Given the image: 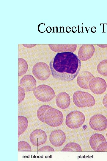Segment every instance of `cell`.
Segmentation results:
<instances>
[{
	"label": "cell",
	"instance_id": "7",
	"mask_svg": "<svg viewBox=\"0 0 107 161\" xmlns=\"http://www.w3.org/2000/svg\"><path fill=\"white\" fill-rule=\"evenodd\" d=\"M89 125L92 129L95 131H102L107 127V119L102 114H95L90 118Z\"/></svg>",
	"mask_w": 107,
	"mask_h": 161
},
{
	"label": "cell",
	"instance_id": "18",
	"mask_svg": "<svg viewBox=\"0 0 107 161\" xmlns=\"http://www.w3.org/2000/svg\"><path fill=\"white\" fill-rule=\"evenodd\" d=\"M61 151L79 152L82 151L81 146L78 144L70 142L67 144Z\"/></svg>",
	"mask_w": 107,
	"mask_h": 161
},
{
	"label": "cell",
	"instance_id": "2",
	"mask_svg": "<svg viewBox=\"0 0 107 161\" xmlns=\"http://www.w3.org/2000/svg\"><path fill=\"white\" fill-rule=\"evenodd\" d=\"M37 114L39 120L51 127L59 126L63 123V117L62 112L49 105L40 107Z\"/></svg>",
	"mask_w": 107,
	"mask_h": 161
},
{
	"label": "cell",
	"instance_id": "27",
	"mask_svg": "<svg viewBox=\"0 0 107 161\" xmlns=\"http://www.w3.org/2000/svg\"><path fill=\"white\" fill-rule=\"evenodd\" d=\"M106 137H107V133H106Z\"/></svg>",
	"mask_w": 107,
	"mask_h": 161
},
{
	"label": "cell",
	"instance_id": "22",
	"mask_svg": "<svg viewBox=\"0 0 107 161\" xmlns=\"http://www.w3.org/2000/svg\"><path fill=\"white\" fill-rule=\"evenodd\" d=\"M18 104L20 103L24 99L25 96V91L23 89L18 86Z\"/></svg>",
	"mask_w": 107,
	"mask_h": 161
},
{
	"label": "cell",
	"instance_id": "17",
	"mask_svg": "<svg viewBox=\"0 0 107 161\" xmlns=\"http://www.w3.org/2000/svg\"><path fill=\"white\" fill-rule=\"evenodd\" d=\"M57 47L52 46L51 48L53 51L58 52H74L76 49L77 45L76 44H64V47H61L59 45V47L56 45Z\"/></svg>",
	"mask_w": 107,
	"mask_h": 161
},
{
	"label": "cell",
	"instance_id": "8",
	"mask_svg": "<svg viewBox=\"0 0 107 161\" xmlns=\"http://www.w3.org/2000/svg\"><path fill=\"white\" fill-rule=\"evenodd\" d=\"M89 88L94 94H100L103 93L107 88L105 80L100 77H94L89 82Z\"/></svg>",
	"mask_w": 107,
	"mask_h": 161
},
{
	"label": "cell",
	"instance_id": "24",
	"mask_svg": "<svg viewBox=\"0 0 107 161\" xmlns=\"http://www.w3.org/2000/svg\"><path fill=\"white\" fill-rule=\"evenodd\" d=\"M55 151L52 147L50 146H44L39 149V151Z\"/></svg>",
	"mask_w": 107,
	"mask_h": 161
},
{
	"label": "cell",
	"instance_id": "19",
	"mask_svg": "<svg viewBox=\"0 0 107 161\" xmlns=\"http://www.w3.org/2000/svg\"><path fill=\"white\" fill-rule=\"evenodd\" d=\"M97 70L99 74L107 76V59L101 61L97 65Z\"/></svg>",
	"mask_w": 107,
	"mask_h": 161
},
{
	"label": "cell",
	"instance_id": "25",
	"mask_svg": "<svg viewBox=\"0 0 107 161\" xmlns=\"http://www.w3.org/2000/svg\"><path fill=\"white\" fill-rule=\"evenodd\" d=\"M103 103L104 106L107 108V94L103 97Z\"/></svg>",
	"mask_w": 107,
	"mask_h": 161
},
{
	"label": "cell",
	"instance_id": "9",
	"mask_svg": "<svg viewBox=\"0 0 107 161\" xmlns=\"http://www.w3.org/2000/svg\"><path fill=\"white\" fill-rule=\"evenodd\" d=\"M47 135L45 132L40 129H36L32 131L29 136L30 142L35 146H39L45 143Z\"/></svg>",
	"mask_w": 107,
	"mask_h": 161
},
{
	"label": "cell",
	"instance_id": "16",
	"mask_svg": "<svg viewBox=\"0 0 107 161\" xmlns=\"http://www.w3.org/2000/svg\"><path fill=\"white\" fill-rule=\"evenodd\" d=\"M28 124L27 118L24 116H18V137L22 134L27 129Z\"/></svg>",
	"mask_w": 107,
	"mask_h": 161
},
{
	"label": "cell",
	"instance_id": "15",
	"mask_svg": "<svg viewBox=\"0 0 107 161\" xmlns=\"http://www.w3.org/2000/svg\"><path fill=\"white\" fill-rule=\"evenodd\" d=\"M106 140L102 134L96 133L92 135L89 138V143L91 147L95 151L98 145Z\"/></svg>",
	"mask_w": 107,
	"mask_h": 161
},
{
	"label": "cell",
	"instance_id": "26",
	"mask_svg": "<svg viewBox=\"0 0 107 161\" xmlns=\"http://www.w3.org/2000/svg\"><path fill=\"white\" fill-rule=\"evenodd\" d=\"M98 46L101 48H105L107 47V45H97Z\"/></svg>",
	"mask_w": 107,
	"mask_h": 161
},
{
	"label": "cell",
	"instance_id": "12",
	"mask_svg": "<svg viewBox=\"0 0 107 161\" xmlns=\"http://www.w3.org/2000/svg\"><path fill=\"white\" fill-rule=\"evenodd\" d=\"M19 85L25 92L30 91L36 87V81L34 78L30 75H26L21 79Z\"/></svg>",
	"mask_w": 107,
	"mask_h": 161
},
{
	"label": "cell",
	"instance_id": "20",
	"mask_svg": "<svg viewBox=\"0 0 107 161\" xmlns=\"http://www.w3.org/2000/svg\"><path fill=\"white\" fill-rule=\"evenodd\" d=\"M27 69L28 66L26 61L23 59H19L18 76L25 74Z\"/></svg>",
	"mask_w": 107,
	"mask_h": 161
},
{
	"label": "cell",
	"instance_id": "14",
	"mask_svg": "<svg viewBox=\"0 0 107 161\" xmlns=\"http://www.w3.org/2000/svg\"><path fill=\"white\" fill-rule=\"evenodd\" d=\"M56 106L62 109L68 108L70 104V97L69 95L65 92L59 94L56 98Z\"/></svg>",
	"mask_w": 107,
	"mask_h": 161
},
{
	"label": "cell",
	"instance_id": "11",
	"mask_svg": "<svg viewBox=\"0 0 107 161\" xmlns=\"http://www.w3.org/2000/svg\"><path fill=\"white\" fill-rule=\"evenodd\" d=\"M65 134L61 130L52 131L49 136L50 143L55 147L60 146L62 145L66 140Z\"/></svg>",
	"mask_w": 107,
	"mask_h": 161
},
{
	"label": "cell",
	"instance_id": "4",
	"mask_svg": "<svg viewBox=\"0 0 107 161\" xmlns=\"http://www.w3.org/2000/svg\"><path fill=\"white\" fill-rule=\"evenodd\" d=\"M35 97L38 100L43 102H48L52 100L55 96L53 89L46 85H40L33 90Z\"/></svg>",
	"mask_w": 107,
	"mask_h": 161
},
{
	"label": "cell",
	"instance_id": "10",
	"mask_svg": "<svg viewBox=\"0 0 107 161\" xmlns=\"http://www.w3.org/2000/svg\"><path fill=\"white\" fill-rule=\"evenodd\" d=\"M95 52V48L93 45H82L78 51V56L80 60L86 61L92 57Z\"/></svg>",
	"mask_w": 107,
	"mask_h": 161
},
{
	"label": "cell",
	"instance_id": "5",
	"mask_svg": "<svg viewBox=\"0 0 107 161\" xmlns=\"http://www.w3.org/2000/svg\"><path fill=\"white\" fill-rule=\"evenodd\" d=\"M85 120V116L82 112L75 110L71 112L67 115L65 124L70 129H76L80 127Z\"/></svg>",
	"mask_w": 107,
	"mask_h": 161
},
{
	"label": "cell",
	"instance_id": "13",
	"mask_svg": "<svg viewBox=\"0 0 107 161\" xmlns=\"http://www.w3.org/2000/svg\"><path fill=\"white\" fill-rule=\"evenodd\" d=\"M94 76L90 72L84 71L81 72L77 78V83L80 87L85 89H89V84Z\"/></svg>",
	"mask_w": 107,
	"mask_h": 161
},
{
	"label": "cell",
	"instance_id": "6",
	"mask_svg": "<svg viewBox=\"0 0 107 161\" xmlns=\"http://www.w3.org/2000/svg\"><path fill=\"white\" fill-rule=\"evenodd\" d=\"M32 72L37 79L41 80L47 79L51 75L50 70L46 64L40 62L36 64L33 66Z\"/></svg>",
	"mask_w": 107,
	"mask_h": 161
},
{
	"label": "cell",
	"instance_id": "21",
	"mask_svg": "<svg viewBox=\"0 0 107 161\" xmlns=\"http://www.w3.org/2000/svg\"><path fill=\"white\" fill-rule=\"evenodd\" d=\"M18 151H31L32 149L31 146L27 142L21 141L18 143Z\"/></svg>",
	"mask_w": 107,
	"mask_h": 161
},
{
	"label": "cell",
	"instance_id": "23",
	"mask_svg": "<svg viewBox=\"0 0 107 161\" xmlns=\"http://www.w3.org/2000/svg\"><path fill=\"white\" fill-rule=\"evenodd\" d=\"M96 151L107 152V142H103L100 143L97 147Z\"/></svg>",
	"mask_w": 107,
	"mask_h": 161
},
{
	"label": "cell",
	"instance_id": "3",
	"mask_svg": "<svg viewBox=\"0 0 107 161\" xmlns=\"http://www.w3.org/2000/svg\"><path fill=\"white\" fill-rule=\"evenodd\" d=\"M73 100L74 104L79 108L91 107L95 102L94 97L90 94L81 91H77L74 93Z\"/></svg>",
	"mask_w": 107,
	"mask_h": 161
},
{
	"label": "cell",
	"instance_id": "1",
	"mask_svg": "<svg viewBox=\"0 0 107 161\" xmlns=\"http://www.w3.org/2000/svg\"><path fill=\"white\" fill-rule=\"evenodd\" d=\"M81 66L78 56L70 52L57 53L50 63L53 78L64 81L73 80L78 74Z\"/></svg>",
	"mask_w": 107,
	"mask_h": 161
}]
</instances>
